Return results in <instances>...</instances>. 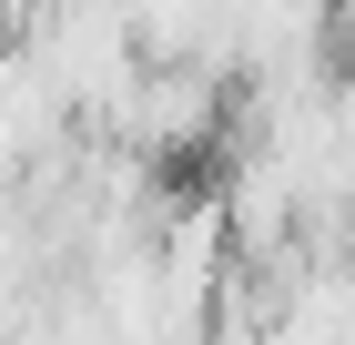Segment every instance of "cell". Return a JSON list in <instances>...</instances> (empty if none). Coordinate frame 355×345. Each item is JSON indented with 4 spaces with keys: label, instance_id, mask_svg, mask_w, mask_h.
<instances>
[{
    "label": "cell",
    "instance_id": "7a4b0ae2",
    "mask_svg": "<svg viewBox=\"0 0 355 345\" xmlns=\"http://www.w3.org/2000/svg\"><path fill=\"white\" fill-rule=\"evenodd\" d=\"M10 183H21V153H10V142H0V203H10Z\"/></svg>",
    "mask_w": 355,
    "mask_h": 345
},
{
    "label": "cell",
    "instance_id": "6da1fadb",
    "mask_svg": "<svg viewBox=\"0 0 355 345\" xmlns=\"http://www.w3.org/2000/svg\"><path fill=\"white\" fill-rule=\"evenodd\" d=\"M214 122H223V81L203 71V61H142L132 92L112 102V133H122V153H132V162L193 153Z\"/></svg>",
    "mask_w": 355,
    "mask_h": 345
}]
</instances>
